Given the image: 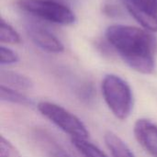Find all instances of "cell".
I'll return each instance as SVG.
<instances>
[{"instance_id":"obj_7","label":"cell","mask_w":157,"mask_h":157,"mask_svg":"<svg viewBox=\"0 0 157 157\" xmlns=\"http://www.w3.org/2000/svg\"><path fill=\"white\" fill-rule=\"evenodd\" d=\"M134 135L143 148L157 157V125L147 119H140L134 124Z\"/></svg>"},{"instance_id":"obj_2","label":"cell","mask_w":157,"mask_h":157,"mask_svg":"<svg viewBox=\"0 0 157 157\" xmlns=\"http://www.w3.org/2000/svg\"><path fill=\"white\" fill-rule=\"evenodd\" d=\"M102 95L112 114L121 121L131 115L133 108V96L129 84L116 75H107L101 84Z\"/></svg>"},{"instance_id":"obj_13","label":"cell","mask_w":157,"mask_h":157,"mask_svg":"<svg viewBox=\"0 0 157 157\" xmlns=\"http://www.w3.org/2000/svg\"><path fill=\"white\" fill-rule=\"evenodd\" d=\"M0 41L2 43L17 44L20 42L19 34L5 19H1L0 25Z\"/></svg>"},{"instance_id":"obj_14","label":"cell","mask_w":157,"mask_h":157,"mask_svg":"<svg viewBox=\"0 0 157 157\" xmlns=\"http://www.w3.org/2000/svg\"><path fill=\"white\" fill-rule=\"evenodd\" d=\"M0 149V157H21L15 146L4 136H1Z\"/></svg>"},{"instance_id":"obj_10","label":"cell","mask_w":157,"mask_h":157,"mask_svg":"<svg viewBox=\"0 0 157 157\" xmlns=\"http://www.w3.org/2000/svg\"><path fill=\"white\" fill-rule=\"evenodd\" d=\"M35 137L40 146L44 149L50 157H72L64 149L61 147L56 141L53 140L50 134L43 131H38L35 133Z\"/></svg>"},{"instance_id":"obj_6","label":"cell","mask_w":157,"mask_h":157,"mask_svg":"<svg viewBox=\"0 0 157 157\" xmlns=\"http://www.w3.org/2000/svg\"><path fill=\"white\" fill-rule=\"evenodd\" d=\"M26 30L31 40L41 50L51 53L63 52L64 47L61 40L42 25L29 21L26 25Z\"/></svg>"},{"instance_id":"obj_12","label":"cell","mask_w":157,"mask_h":157,"mask_svg":"<svg viewBox=\"0 0 157 157\" xmlns=\"http://www.w3.org/2000/svg\"><path fill=\"white\" fill-rule=\"evenodd\" d=\"M1 99L3 101L10 102L20 106H30L32 101L23 95L20 91L9 88L1 85Z\"/></svg>"},{"instance_id":"obj_9","label":"cell","mask_w":157,"mask_h":157,"mask_svg":"<svg viewBox=\"0 0 157 157\" xmlns=\"http://www.w3.org/2000/svg\"><path fill=\"white\" fill-rule=\"evenodd\" d=\"M104 140L112 157H135L127 144L114 132H108Z\"/></svg>"},{"instance_id":"obj_11","label":"cell","mask_w":157,"mask_h":157,"mask_svg":"<svg viewBox=\"0 0 157 157\" xmlns=\"http://www.w3.org/2000/svg\"><path fill=\"white\" fill-rule=\"evenodd\" d=\"M73 145L84 157H108L97 145L88 142L87 139H71Z\"/></svg>"},{"instance_id":"obj_1","label":"cell","mask_w":157,"mask_h":157,"mask_svg":"<svg viewBox=\"0 0 157 157\" xmlns=\"http://www.w3.org/2000/svg\"><path fill=\"white\" fill-rule=\"evenodd\" d=\"M109 43L121 59L138 73L155 71V40L145 30L127 25H112L106 30Z\"/></svg>"},{"instance_id":"obj_15","label":"cell","mask_w":157,"mask_h":157,"mask_svg":"<svg viewBox=\"0 0 157 157\" xmlns=\"http://www.w3.org/2000/svg\"><path fill=\"white\" fill-rule=\"evenodd\" d=\"M18 61V55L11 49L1 46L0 47V63L1 65L13 64Z\"/></svg>"},{"instance_id":"obj_3","label":"cell","mask_w":157,"mask_h":157,"mask_svg":"<svg viewBox=\"0 0 157 157\" xmlns=\"http://www.w3.org/2000/svg\"><path fill=\"white\" fill-rule=\"evenodd\" d=\"M37 108L43 117L71 136L72 139L86 140L88 138L89 132L82 121L63 107L52 102L41 101L38 103Z\"/></svg>"},{"instance_id":"obj_5","label":"cell","mask_w":157,"mask_h":157,"mask_svg":"<svg viewBox=\"0 0 157 157\" xmlns=\"http://www.w3.org/2000/svg\"><path fill=\"white\" fill-rule=\"evenodd\" d=\"M130 14L146 29L157 32V0H123Z\"/></svg>"},{"instance_id":"obj_4","label":"cell","mask_w":157,"mask_h":157,"mask_svg":"<svg viewBox=\"0 0 157 157\" xmlns=\"http://www.w3.org/2000/svg\"><path fill=\"white\" fill-rule=\"evenodd\" d=\"M17 5L24 12L52 23L71 25L75 21L68 6L52 0H17Z\"/></svg>"},{"instance_id":"obj_8","label":"cell","mask_w":157,"mask_h":157,"mask_svg":"<svg viewBox=\"0 0 157 157\" xmlns=\"http://www.w3.org/2000/svg\"><path fill=\"white\" fill-rule=\"evenodd\" d=\"M0 81L2 86H7L17 91L29 90L31 89L33 86V83L29 77L12 71L1 70Z\"/></svg>"}]
</instances>
